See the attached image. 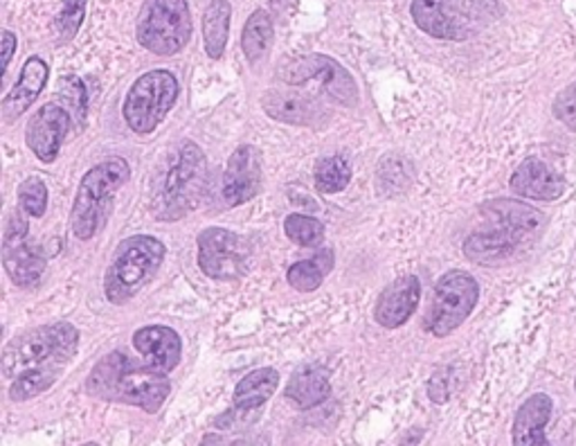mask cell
Returning a JSON list of instances; mask_svg holds the SVG:
<instances>
[{"instance_id":"8","label":"cell","mask_w":576,"mask_h":446,"mask_svg":"<svg viewBox=\"0 0 576 446\" xmlns=\"http://www.w3.org/2000/svg\"><path fill=\"white\" fill-rule=\"evenodd\" d=\"M480 298V287L471 273L448 270L435 285V296L428 306L423 327L437 338L453 334L468 316Z\"/></svg>"},{"instance_id":"6","label":"cell","mask_w":576,"mask_h":446,"mask_svg":"<svg viewBox=\"0 0 576 446\" xmlns=\"http://www.w3.org/2000/svg\"><path fill=\"white\" fill-rule=\"evenodd\" d=\"M192 39L188 0H144L137 19V41L158 57H173Z\"/></svg>"},{"instance_id":"9","label":"cell","mask_w":576,"mask_h":446,"mask_svg":"<svg viewBox=\"0 0 576 446\" xmlns=\"http://www.w3.org/2000/svg\"><path fill=\"white\" fill-rule=\"evenodd\" d=\"M487 14V0H412V19L430 37L464 41Z\"/></svg>"},{"instance_id":"34","label":"cell","mask_w":576,"mask_h":446,"mask_svg":"<svg viewBox=\"0 0 576 446\" xmlns=\"http://www.w3.org/2000/svg\"><path fill=\"white\" fill-rule=\"evenodd\" d=\"M554 116L576 131V84L563 88L554 99Z\"/></svg>"},{"instance_id":"29","label":"cell","mask_w":576,"mask_h":446,"mask_svg":"<svg viewBox=\"0 0 576 446\" xmlns=\"http://www.w3.org/2000/svg\"><path fill=\"white\" fill-rule=\"evenodd\" d=\"M351 181V167L343 156H329L320 160L315 169V188L324 194H338Z\"/></svg>"},{"instance_id":"31","label":"cell","mask_w":576,"mask_h":446,"mask_svg":"<svg viewBox=\"0 0 576 446\" xmlns=\"http://www.w3.org/2000/svg\"><path fill=\"white\" fill-rule=\"evenodd\" d=\"M19 208L27 217H44L48 208V188L39 177H29L19 185Z\"/></svg>"},{"instance_id":"38","label":"cell","mask_w":576,"mask_h":446,"mask_svg":"<svg viewBox=\"0 0 576 446\" xmlns=\"http://www.w3.org/2000/svg\"><path fill=\"white\" fill-rule=\"evenodd\" d=\"M82 446H99L97 442H86V444H82Z\"/></svg>"},{"instance_id":"25","label":"cell","mask_w":576,"mask_h":446,"mask_svg":"<svg viewBox=\"0 0 576 446\" xmlns=\"http://www.w3.org/2000/svg\"><path fill=\"white\" fill-rule=\"evenodd\" d=\"M232 8L228 0H214L203 16V41L209 59H221L230 34Z\"/></svg>"},{"instance_id":"30","label":"cell","mask_w":576,"mask_h":446,"mask_svg":"<svg viewBox=\"0 0 576 446\" xmlns=\"http://www.w3.org/2000/svg\"><path fill=\"white\" fill-rule=\"evenodd\" d=\"M284 232L298 246L313 249V246L322 244L324 224H320L317 219L307 217V215H288L284 221Z\"/></svg>"},{"instance_id":"28","label":"cell","mask_w":576,"mask_h":446,"mask_svg":"<svg viewBox=\"0 0 576 446\" xmlns=\"http://www.w3.org/2000/svg\"><path fill=\"white\" fill-rule=\"evenodd\" d=\"M273 44V19L266 10H257L252 12L250 19L243 25V34H241V48L243 55L250 63L260 61L268 48Z\"/></svg>"},{"instance_id":"37","label":"cell","mask_w":576,"mask_h":446,"mask_svg":"<svg viewBox=\"0 0 576 446\" xmlns=\"http://www.w3.org/2000/svg\"><path fill=\"white\" fill-rule=\"evenodd\" d=\"M201 446H228L226 444V437L224 435H216V433H207L201 442Z\"/></svg>"},{"instance_id":"7","label":"cell","mask_w":576,"mask_h":446,"mask_svg":"<svg viewBox=\"0 0 576 446\" xmlns=\"http://www.w3.org/2000/svg\"><path fill=\"white\" fill-rule=\"evenodd\" d=\"M178 80L169 71H149L135 80L127 93L122 116L131 131L154 133L178 99Z\"/></svg>"},{"instance_id":"3","label":"cell","mask_w":576,"mask_h":446,"mask_svg":"<svg viewBox=\"0 0 576 446\" xmlns=\"http://www.w3.org/2000/svg\"><path fill=\"white\" fill-rule=\"evenodd\" d=\"M131 179V167L124 158L113 156L108 160H101L91 171H86L77 194L75 203L70 210V230L82 242L93 239L101 224L106 221L108 213H111V203L120 188H124Z\"/></svg>"},{"instance_id":"26","label":"cell","mask_w":576,"mask_h":446,"mask_svg":"<svg viewBox=\"0 0 576 446\" xmlns=\"http://www.w3.org/2000/svg\"><path fill=\"white\" fill-rule=\"evenodd\" d=\"M334 268V253L332 251H320L311 260L296 262L286 273V280L296 291L309 293L320 289L324 278L329 276V270Z\"/></svg>"},{"instance_id":"21","label":"cell","mask_w":576,"mask_h":446,"mask_svg":"<svg viewBox=\"0 0 576 446\" xmlns=\"http://www.w3.org/2000/svg\"><path fill=\"white\" fill-rule=\"evenodd\" d=\"M482 215L500 230H507L516 237H527L536 230L543 228L545 215L531 208V205H525L520 201L512 198H500V201H489L482 205Z\"/></svg>"},{"instance_id":"32","label":"cell","mask_w":576,"mask_h":446,"mask_svg":"<svg viewBox=\"0 0 576 446\" xmlns=\"http://www.w3.org/2000/svg\"><path fill=\"white\" fill-rule=\"evenodd\" d=\"M59 95H61V105L80 122H84L86 113H88V93H86V86L82 84V80L63 77Z\"/></svg>"},{"instance_id":"20","label":"cell","mask_w":576,"mask_h":446,"mask_svg":"<svg viewBox=\"0 0 576 446\" xmlns=\"http://www.w3.org/2000/svg\"><path fill=\"white\" fill-rule=\"evenodd\" d=\"M48 75H50V68L41 57H29L25 61L23 71H21V80L5 95L3 107H0L3 109V116L8 122L16 120L19 116H23L34 105V99L41 95V91L48 84Z\"/></svg>"},{"instance_id":"27","label":"cell","mask_w":576,"mask_h":446,"mask_svg":"<svg viewBox=\"0 0 576 446\" xmlns=\"http://www.w3.org/2000/svg\"><path fill=\"white\" fill-rule=\"evenodd\" d=\"M63 365H41V367H32L21 372L14 384L10 386V399L16 403L29 401L34 397H39L44 393H48L61 374Z\"/></svg>"},{"instance_id":"17","label":"cell","mask_w":576,"mask_h":446,"mask_svg":"<svg viewBox=\"0 0 576 446\" xmlns=\"http://www.w3.org/2000/svg\"><path fill=\"white\" fill-rule=\"evenodd\" d=\"M552 420V399L545 393L531 395L514 418L512 442L514 446H552L545 429Z\"/></svg>"},{"instance_id":"2","label":"cell","mask_w":576,"mask_h":446,"mask_svg":"<svg viewBox=\"0 0 576 446\" xmlns=\"http://www.w3.org/2000/svg\"><path fill=\"white\" fill-rule=\"evenodd\" d=\"M207 183V160L199 145L185 141L171 154L152 190V210L163 221L188 217L201 201Z\"/></svg>"},{"instance_id":"33","label":"cell","mask_w":576,"mask_h":446,"mask_svg":"<svg viewBox=\"0 0 576 446\" xmlns=\"http://www.w3.org/2000/svg\"><path fill=\"white\" fill-rule=\"evenodd\" d=\"M86 5L88 0H63V8L57 16V29L63 41L75 39V34L80 32L86 16Z\"/></svg>"},{"instance_id":"24","label":"cell","mask_w":576,"mask_h":446,"mask_svg":"<svg viewBox=\"0 0 576 446\" xmlns=\"http://www.w3.org/2000/svg\"><path fill=\"white\" fill-rule=\"evenodd\" d=\"M279 386V372L273 367H260L245 374L235 388V408L239 413H252L255 408H262Z\"/></svg>"},{"instance_id":"11","label":"cell","mask_w":576,"mask_h":446,"mask_svg":"<svg viewBox=\"0 0 576 446\" xmlns=\"http://www.w3.org/2000/svg\"><path fill=\"white\" fill-rule=\"evenodd\" d=\"M27 215L19 208L5 224L3 232V266L16 287H32L41 280L46 257L27 244Z\"/></svg>"},{"instance_id":"14","label":"cell","mask_w":576,"mask_h":446,"mask_svg":"<svg viewBox=\"0 0 576 446\" xmlns=\"http://www.w3.org/2000/svg\"><path fill=\"white\" fill-rule=\"evenodd\" d=\"M262 188L260 152L250 145L239 147L224 171V198L228 205H243Z\"/></svg>"},{"instance_id":"19","label":"cell","mask_w":576,"mask_h":446,"mask_svg":"<svg viewBox=\"0 0 576 446\" xmlns=\"http://www.w3.org/2000/svg\"><path fill=\"white\" fill-rule=\"evenodd\" d=\"M509 183L516 194L533 201H554L565 190V183L556 171L538 158L523 160Z\"/></svg>"},{"instance_id":"23","label":"cell","mask_w":576,"mask_h":446,"mask_svg":"<svg viewBox=\"0 0 576 446\" xmlns=\"http://www.w3.org/2000/svg\"><path fill=\"white\" fill-rule=\"evenodd\" d=\"M523 239L507 232V230H487V232H473L466 239L464 255L478 264H495L514 255V251L520 246Z\"/></svg>"},{"instance_id":"12","label":"cell","mask_w":576,"mask_h":446,"mask_svg":"<svg viewBox=\"0 0 576 446\" xmlns=\"http://www.w3.org/2000/svg\"><path fill=\"white\" fill-rule=\"evenodd\" d=\"M279 75L288 86H300L309 80L322 77V84L324 88H327V93L336 97L338 101H343L345 107H356V101H358V88H356L353 77L332 57L309 55L304 59L293 61L291 65L281 68Z\"/></svg>"},{"instance_id":"35","label":"cell","mask_w":576,"mask_h":446,"mask_svg":"<svg viewBox=\"0 0 576 446\" xmlns=\"http://www.w3.org/2000/svg\"><path fill=\"white\" fill-rule=\"evenodd\" d=\"M448 376H451V370H444L435 376V379H430V384H428V395L435 403H446V399L453 393V388L448 386Z\"/></svg>"},{"instance_id":"18","label":"cell","mask_w":576,"mask_h":446,"mask_svg":"<svg viewBox=\"0 0 576 446\" xmlns=\"http://www.w3.org/2000/svg\"><path fill=\"white\" fill-rule=\"evenodd\" d=\"M262 107L268 118L296 126H315L324 118L322 107L313 97L288 91H268L262 97Z\"/></svg>"},{"instance_id":"1","label":"cell","mask_w":576,"mask_h":446,"mask_svg":"<svg viewBox=\"0 0 576 446\" xmlns=\"http://www.w3.org/2000/svg\"><path fill=\"white\" fill-rule=\"evenodd\" d=\"M86 393L95 399L135 406L158 413L171 393L169 376L147 363H135L124 352H111L97 361L86 379Z\"/></svg>"},{"instance_id":"4","label":"cell","mask_w":576,"mask_h":446,"mask_svg":"<svg viewBox=\"0 0 576 446\" xmlns=\"http://www.w3.org/2000/svg\"><path fill=\"white\" fill-rule=\"evenodd\" d=\"M165 244L152 234H133L118 246L104 278V296L113 304L133 300L156 276L165 260Z\"/></svg>"},{"instance_id":"22","label":"cell","mask_w":576,"mask_h":446,"mask_svg":"<svg viewBox=\"0 0 576 446\" xmlns=\"http://www.w3.org/2000/svg\"><path fill=\"white\" fill-rule=\"evenodd\" d=\"M329 393V372L315 363L298 367L286 386V399H291L298 408H315L322 401H327Z\"/></svg>"},{"instance_id":"10","label":"cell","mask_w":576,"mask_h":446,"mask_svg":"<svg viewBox=\"0 0 576 446\" xmlns=\"http://www.w3.org/2000/svg\"><path fill=\"white\" fill-rule=\"evenodd\" d=\"M248 249L243 239L226 228H207L199 234V266L212 280H237L245 273Z\"/></svg>"},{"instance_id":"36","label":"cell","mask_w":576,"mask_h":446,"mask_svg":"<svg viewBox=\"0 0 576 446\" xmlns=\"http://www.w3.org/2000/svg\"><path fill=\"white\" fill-rule=\"evenodd\" d=\"M0 46H3V75H5L10 63H12V57L16 52V37H14V32L3 29V44H0Z\"/></svg>"},{"instance_id":"13","label":"cell","mask_w":576,"mask_h":446,"mask_svg":"<svg viewBox=\"0 0 576 446\" xmlns=\"http://www.w3.org/2000/svg\"><path fill=\"white\" fill-rule=\"evenodd\" d=\"M72 126V113L61 101H48L36 116H32L25 129V143L41 162L50 165L57 160L63 141Z\"/></svg>"},{"instance_id":"5","label":"cell","mask_w":576,"mask_h":446,"mask_svg":"<svg viewBox=\"0 0 576 446\" xmlns=\"http://www.w3.org/2000/svg\"><path fill=\"white\" fill-rule=\"evenodd\" d=\"M80 348V332L70 323H55L29 329L12 338L3 352V374L8 379L41 365H65Z\"/></svg>"},{"instance_id":"15","label":"cell","mask_w":576,"mask_h":446,"mask_svg":"<svg viewBox=\"0 0 576 446\" xmlns=\"http://www.w3.org/2000/svg\"><path fill=\"white\" fill-rule=\"evenodd\" d=\"M133 348L144 357V363L163 374L176 370L183 357V340L171 327L163 325L140 327L133 334Z\"/></svg>"},{"instance_id":"16","label":"cell","mask_w":576,"mask_h":446,"mask_svg":"<svg viewBox=\"0 0 576 446\" xmlns=\"http://www.w3.org/2000/svg\"><path fill=\"white\" fill-rule=\"evenodd\" d=\"M421 298V282L417 276H404L383 289L376 300L374 318L385 329H396L410 321Z\"/></svg>"}]
</instances>
